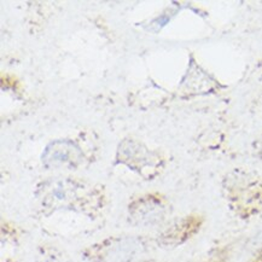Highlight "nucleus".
Listing matches in <instances>:
<instances>
[{"instance_id":"obj_1","label":"nucleus","mask_w":262,"mask_h":262,"mask_svg":"<svg viewBox=\"0 0 262 262\" xmlns=\"http://www.w3.org/2000/svg\"><path fill=\"white\" fill-rule=\"evenodd\" d=\"M35 197L43 213L66 210L96 217L105 208V192L98 185L73 178H53L38 185Z\"/></svg>"},{"instance_id":"obj_2","label":"nucleus","mask_w":262,"mask_h":262,"mask_svg":"<svg viewBox=\"0 0 262 262\" xmlns=\"http://www.w3.org/2000/svg\"><path fill=\"white\" fill-rule=\"evenodd\" d=\"M221 187L228 208L239 219L262 215V179L256 174L236 169L224 178Z\"/></svg>"},{"instance_id":"obj_3","label":"nucleus","mask_w":262,"mask_h":262,"mask_svg":"<svg viewBox=\"0 0 262 262\" xmlns=\"http://www.w3.org/2000/svg\"><path fill=\"white\" fill-rule=\"evenodd\" d=\"M146 250L147 242L143 237L116 236L91 245L83 257L91 262H136Z\"/></svg>"},{"instance_id":"obj_4","label":"nucleus","mask_w":262,"mask_h":262,"mask_svg":"<svg viewBox=\"0 0 262 262\" xmlns=\"http://www.w3.org/2000/svg\"><path fill=\"white\" fill-rule=\"evenodd\" d=\"M172 206L160 193H145L130 201L127 207L128 223L137 227H162L169 220Z\"/></svg>"},{"instance_id":"obj_5","label":"nucleus","mask_w":262,"mask_h":262,"mask_svg":"<svg viewBox=\"0 0 262 262\" xmlns=\"http://www.w3.org/2000/svg\"><path fill=\"white\" fill-rule=\"evenodd\" d=\"M204 225L203 215L192 213L168 220L157 233L156 242L163 248H177L200 232Z\"/></svg>"},{"instance_id":"obj_6","label":"nucleus","mask_w":262,"mask_h":262,"mask_svg":"<svg viewBox=\"0 0 262 262\" xmlns=\"http://www.w3.org/2000/svg\"><path fill=\"white\" fill-rule=\"evenodd\" d=\"M117 161L126 164L130 169L145 179H154L162 169V159L157 154L150 152L143 145L134 142L121 144Z\"/></svg>"},{"instance_id":"obj_7","label":"nucleus","mask_w":262,"mask_h":262,"mask_svg":"<svg viewBox=\"0 0 262 262\" xmlns=\"http://www.w3.org/2000/svg\"><path fill=\"white\" fill-rule=\"evenodd\" d=\"M43 164L50 168L76 167L81 163L82 157L74 144L68 142L52 143L43 154Z\"/></svg>"},{"instance_id":"obj_8","label":"nucleus","mask_w":262,"mask_h":262,"mask_svg":"<svg viewBox=\"0 0 262 262\" xmlns=\"http://www.w3.org/2000/svg\"><path fill=\"white\" fill-rule=\"evenodd\" d=\"M228 249L226 248H220V249H216L208 255V256L204 258V260L200 262H228Z\"/></svg>"},{"instance_id":"obj_9","label":"nucleus","mask_w":262,"mask_h":262,"mask_svg":"<svg viewBox=\"0 0 262 262\" xmlns=\"http://www.w3.org/2000/svg\"><path fill=\"white\" fill-rule=\"evenodd\" d=\"M249 262H262V251H260L254 258H251Z\"/></svg>"},{"instance_id":"obj_10","label":"nucleus","mask_w":262,"mask_h":262,"mask_svg":"<svg viewBox=\"0 0 262 262\" xmlns=\"http://www.w3.org/2000/svg\"><path fill=\"white\" fill-rule=\"evenodd\" d=\"M261 152H262V145H261Z\"/></svg>"}]
</instances>
